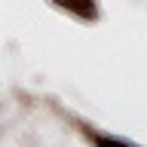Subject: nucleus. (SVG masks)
Listing matches in <instances>:
<instances>
[{
	"instance_id": "nucleus-1",
	"label": "nucleus",
	"mask_w": 147,
	"mask_h": 147,
	"mask_svg": "<svg viewBox=\"0 0 147 147\" xmlns=\"http://www.w3.org/2000/svg\"><path fill=\"white\" fill-rule=\"evenodd\" d=\"M55 9H61L67 16L80 18V22H98L101 9H98V0H49Z\"/></svg>"
},
{
	"instance_id": "nucleus-2",
	"label": "nucleus",
	"mask_w": 147,
	"mask_h": 147,
	"mask_svg": "<svg viewBox=\"0 0 147 147\" xmlns=\"http://www.w3.org/2000/svg\"><path fill=\"white\" fill-rule=\"evenodd\" d=\"M80 132L86 135V141H89L92 147H141V144H135V141H129V138H119V135H107V132H98V129L86 126V123H80Z\"/></svg>"
}]
</instances>
